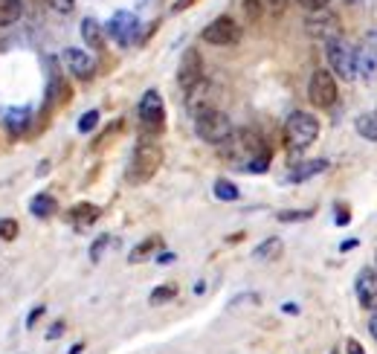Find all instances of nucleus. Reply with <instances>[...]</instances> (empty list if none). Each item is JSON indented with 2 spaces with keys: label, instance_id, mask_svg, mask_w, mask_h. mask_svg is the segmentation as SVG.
Masks as SVG:
<instances>
[{
  "label": "nucleus",
  "instance_id": "f257e3e1",
  "mask_svg": "<svg viewBox=\"0 0 377 354\" xmlns=\"http://www.w3.org/2000/svg\"><path fill=\"white\" fill-rule=\"evenodd\" d=\"M218 154L224 163H229L233 169H244V171H267L270 166V149L267 142L261 140V134L250 131V128H241V131H233L221 146Z\"/></svg>",
  "mask_w": 377,
  "mask_h": 354
},
{
  "label": "nucleus",
  "instance_id": "f03ea898",
  "mask_svg": "<svg viewBox=\"0 0 377 354\" xmlns=\"http://www.w3.org/2000/svg\"><path fill=\"white\" fill-rule=\"evenodd\" d=\"M162 166V149L151 140H142L140 146L131 154V163H128V171H125V180L131 186H142L149 183L151 177L160 171Z\"/></svg>",
  "mask_w": 377,
  "mask_h": 354
},
{
  "label": "nucleus",
  "instance_id": "7ed1b4c3",
  "mask_svg": "<svg viewBox=\"0 0 377 354\" xmlns=\"http://www.w3.org/2000/svg\"><path fill=\"white\" fill-rule=\"evenodd\" d=\"M319 137V119L305 110H293L285 122V146L293 154H302L308 146H314Z\"/></svg>",
  "mask_w": 377,
  "mask_h": 354
},
{
  "label": "nucleus",
  "instance_id": "20e7f679",
  "mask_svg": "<svg viewBox=\"0 0 377 354\" xmlns=\"http://www.w3.org/2000/svg\"><path fill=\"white\" fill-rule=\"evenodd\" d=\"M194 131H198V137L203 142H212V146H221V142L235 131L233 122H229V117L224 114V110L218 108H201L194 110Z\"/></svg>",
  "mask_w": 377,
  "mask_h": 354
},
{
  "label": "nucleus",
  "instance_id": "39448f33",
  "mask_svg": "<svg viewBox=\"0 0 377 354\" xmlns=\"http://www.w3.org/2000/svg\"><path fill=\"white\" fill-rule=\"evenodd\" d=\"M137 117H140V125L145 134H162V128H166V105H162V96L157 90L142 93Z\"/></svg>",
  "mask_w": 377,
  "mask_h": 354
},
{
  "label": "nucleus",
  "instance_id": "423d86ee",
  "mask_svg": "<svg viewBox=\"0 0 377 354\" xmlns=\"http://www.w3.org/2000/svg\"><path fill=\"white\" fill-rule=\"evenodd\" d=\"M325 58L331 64V70L342 78V82H351L357 76V64H354V50L349 47L346 38H331L325 44Z\"/></svg>",
  "mask_w": 377,
  "mask_h": 354
},
{
  "label": "nucleus",
  "instance_id": "0eeeda50",
  "mask_svg": "<svg viewBox=\"0 0 377 354\" xmlns=\"http://www.w3.org/2000/svg\"><path fill=\"white\" fill-rule=\"evenodd\" d=\"M337 96H340V87H337V78L328 73V70H317L310 76V85H308V99L314 108H334L337 105Z\"/></svg>",
  "mask_w": 377,
  "mask_h": 354
},
{
  "label": "nucleus",
  "instance_id": "6e6552de",
  "mask_svg": "<svg viewBox=\"0 0 377 354\" xmlns=\"http://www.w3.org/2000/svg\"><path fill=\"white\" fill-rule=\"evenodd\" d=\"M206 44H215V47H233L241 41V26L233 21V18H226V15H221V18H215L206 29H203V35H201Z\"/></svg>",
  "mask_w": 377,
  "mask_h": 354
},
{
  "label": "nucleus",
  "instance_id": "1a4fd4ad",
  "mask_svg": "<svg viewBox=\"0 0 377 354\" xmlns=\"http://www.w3.org/2000/svg\"><path fill=\"white\" fill-rule=\"evenodd\" d=\"M108 35L117 41V44H122V47H128V44H134V38L140 35V18L134 12H113V18L108 21Z\"/></svg>",
  "mask_w": 377,
  "mask_h": 354
},
{
  "label": "nucleus",
  "instance_id": "9d476101",
  "mask_svg": "<svg viewBox=\"0 0 377 354\" xmlns=\"http://www.w3.org/2000/svg\"><path fill=\"white\" fill-rule=\"evenodd\" d=\"M354 64H357V73L363 76L366 82H371L377 76V29L363 35V41H360V47L354 50Z\"/></svg>",
  "mask_w": 377,
  "mask_h": 354
},
{
  "label": "nucleus",
  "instance_id": "9b49d317",
  "mask_svg": "<svg viewBox=\"0 0 377 354\" xmlns=\"http://www.w3.org/2000/svg\"><path fill=\"white\" fill-rule=\"evenodd\" d=\"M198 82H203V58H201V53L194 50H186L183 53V58H180V67H177V85H180V90H192Z\"/></svg>",
  "mask_w": 377,
  "mask_h": 354
},
{
  "label": "nucleus",
  "instance_id": "f8f14e48",
  "mask_svg": "<svg viewBox=\"0 0 377 354\" xmlns=\"http://www.w3.org/2000/svg\"><path fill=\"white\" fill-rule=\"evenodd\" d=\"M308 35L310 38H319V41H331V38H342V21L337 18L334 12H322V15H310L308 24Z\"/></svg>",
  "mask_w": 377,
  "mask_h": 354
},
{
  "label": "nucleus",
  "instance_id": "ddd939ff",
  "mask_svg": "<svg viewBox=\"0 0 377 354\" xmlns=\"http://www.w3.org/2000/svg\"><path fill=\"white\" fill-rule=\"evenodd\" d=\"M61 61L64 67H67L78 82H90V78L96 76V61L93 56H87L85 50H76V47H67V50L61 53Z\"/></svg>",
  "mask_w": 377,
  "mask_h": 354
},
{
  "label": "nucleus",
  "instance_id": "4468645a",
  "mask_svg": "<svg viewBox=\"0 0 377 354\" xmlns=\"http://www.w3.org/2000/svg\"><path fill=\"white\" fill-rule=\"evenodd\" d=\"M354 291H357V299L366 311H377V270H369V267L360 270Z\"/></svg>",
  "mask_w": 377,
  "mask_h": 354
},
{
  "label": "nucleus",
  "instance_id": "2eb2a0df",
  "mask_svg": "<svg viewBox=\"0 0 377 354\" xmlns=\"http://www.w3.org/2000/svg\"><path fill=\"white\" fill-rule=\"evenodd\" d=\"M99 215H102V209L96 203H76L67 212V221L73 224L76 230H87V227H93V224L99 221Z\"/></svg>",
  "mask_w": 377,
  "mask_h": 354
},
{
  "label": "nucleus",
  "instance_id": "dca6fc26",
  "mask_svg": "<svg viewBox=\"0 0 377 354\" xmlns=\"http://www.w3.org/2000/svg\"><path fill=\"white\" fill-rule=\"evenodd\" d=\"M29 119H32V108H9L6 114H3V122L12 134H24L26 128H29Z\"/></svg>",
  "mask_w": 377,
  "mask_h": 354
},
{
  "label": "nucleus",
  "instance_id": "f3484780",
  "mask_svg": "<svg viewBox=\"0 0 377 354\" xmlns=\"http://www.w3.org/2000/svg\"><path fill=\"white\" fill-rule=\"evenodd\" d=\"M160 247H162V238H160V235L145 238V241H140V244L128 253V262H131V264H140V262H145V259H151V255H154Z\"/></svg>",
  "mask_w": 377,
  "mask_h": 354
},
{
  "label": "nucleus",
  "instance_id": "a211bd4d",
  "mask_svg": "<svg viewBox=\"0 0 377 354\" xmlns=\"http://www.w3.org/2000/svg\"><path fill=\"white\" fill-rule=\"evenodd\" d=\"M325 169H328V160H308V163H299L296 169L290 171L287 180H290V183H302V180H310V177L319 174V171H325Z\"/></svg>",
  "mask_w": 377,
  "mask_h": 354
},
{
  "label": "nucleus",
  "instance_id": "6ab92c4d",
  "mask_svg": "<svg viewBox=\"0 0 377 354\" xmlns=\"http://www.w3.org/2000/svg\"><path fill=\"white\" fill-rule=\"evenodd\" d=\"M56 209H58L56 198L47 195V192H41V195H35V198L29 201V212L35 215V218H50V215H56Z\"/></svg>",
  "mask_w": 377,
  "mask_h": 354
},
{
  "label": "nucleus",
  "instance_id": "aec40b11",
  "mask_svg": "<svg viewBox=\"0 0 377 354\" xmlns=\"http://www.w3.org/2000/svg\"><path fill=\"white\" fill-rule=\"evenodd\" d=\"M81 35H85L87 47H93V50H102L105 38H102V26H99V21H96V18H85V21H81Z\"/></svg>",
  "mask_w": 377,
  "mask_h": 354
},
{
  "label": "nucleus",
  "instance_id": "412c9836",
  "mask_svg": "<svg viewBox=\"0 0 377 354\" xmlns=\"http://www.w3.org/2000/svg\"><path fill=\"white\" fill-rule=\"evenodd\" d=\"M24 15L21 0H0V26H12Z\"/></svg>",
  "mask_w": 377,
  "mask_h": 354
},
{
  "label": "nucleus",
  "instance_id": "4be33fe9",
  "mask_svg": "<svg viewBox=\"0 0 377 354\" xmlns=\"http://www.w3.org/2000/svg\"><path fill=\"white\" fill-rule=\"evenodd\" d=\"M67 99H70V85L64 82L61 76H53V82H50V96H47V102L58 108V105H64Z\"/></svg>",
  "mask_w": 377,
  "mask_h": 354
},
{
  "label": "nucleus",
  "instance_id": "5701e85b",
  "mask_svg": "<svg viewBox=\"0 0 377 354\" xmlns=\"http://www.w3.org/2000/svg\"><path fill=\"white\" fill-rule=\"evenodd\" d=\"M357 134L377 142V114H363L357 117Z\"/></svg>",
  "mask_w": 377,
  "mask_h": 354
},
{
  "label": "nucleus",
  "instance_id": "b1692460",
  "mask_svg": "<svg viewBox=\"0 0 377 354\" xmlns=\"http://www.w3.org/2000/svg\"><path fill=\"white\" fill-rule=\"evenodd\" d=\"M278 253H282V238H267V241H261V247L253 255L255 259H276Z\"/></svg>",
  "mask_w": 377,
  "mask_h": 354
},
{
  "label": "nucleus",
  "instance_id": "393cba45",
  "mask_svg": "<svg viewBox=\"0 0 377 354\" xmlns=\"http://www.w3.org/2000/svg\"><path fill=\"white\" fill-rule=\"evenodd\" d=\"M238 186L229 183V180H215V198L218 201H238Z\"/></svg>",
  "mask_w": 377,
  "mask_h": 354
},
{
  "label": "nucleus",
  "instance_id": "a878e982",
  "mask_svg": "<svg viewBox=\"0 0 377 354\" xmlns=\"http://www.w3.org/2000/svg\"><path fill=\"white\" fill-rule=\"evenodd\" d=\"M174 296H177V287L174 285H160V287H154V291H151L149 302L151 305H162V302H171Z\"/></svg>",
  "mask_w": 377,
  "mask_h": 354
},
{
  "label": "nucleus",
  "instance_id": "bb28decb",
  "mask_svg": "<svg viewBox=\"0 0 377 354\" xmlns=\"http://www.w3.org/2000/svg\"><path fill=\"white\" fill-rule=\"evenodd\" d=\"M0 238H3V241H15V238H18V221L0 218Z\"/></svg>",
  "mask_w": 377,
  "mask_h": 354
},
{
  "label": "nucleus",
  "instance_id": "cd10ccee",
  "mask_svg": "<svg viewBox=\"0 0 377 354\" xmlns=\"http://www.w3.org/2000/svg\"><path fill=\"white\" fill-rule=\"evenodd\" d=\"M96 125H99V110H87V114L78 119V131L81 134H90Z\"/></svg>",
  "mask_w": 377,
  "mask_h": 354
},
{
  "label": "nucleus",
  "instance_id": "c85d7f7f",
  "mask_svg": "<svg viewBox=\"0 0 377 354\" xmlns=\"http://www.w3.org/2000/svg\"><path fill=\"white\" fill-rule=\"evenodd\" d=\"M108 235H102V238H96L93 241V247H90V262H99L102 259V253H105V247H108Z\"/></svg>",
  "mask_w": 377,
  "mask_h": 354
},
{
  "label": "nucleus",
  "instance_id": "c756f323",
  "mask_svg": "<svg viewBox=\"0 0 377 354\" xmlns=\"http://www.w3.org/2000/svg\"><path fill=\"white\" fill-rule=\"evenodd\" d=\"M244 12H247L253 21H258L261 15H265V6H261V0H244Z\"/></svg>",
  "mask_w": 377,
  "mask_h": 354
},
{
  "label": "nucleus",
  "instance_id": "7c9ffc66",
  "mask_svg": "<svg viewBox=\"0 0 377 354\" xmlns=\"http://www.w3.org/2000/svg\"><path fill=\"white\" fill-rule=\"evenodd\" d=\"M47 3H50L58 15H70L76 9V0H47Z\"/></svg>",
  "mask_w": 377,
  "mask_h": 354
},
{
  "label": "nucleus",
  "instance_id": "2f4dec72",
  "mask_svg": "<svg viewBox=\"0 0 377 354\" xmlns=\"http://www.w3.org/2000/svg\"><path fill=\"white\" fill-rule=\"evenodd\" d=\"M310 215H314V212H308V209H305V212H278V221H285V224H290V221H308Z\"/></svg>",
  "mask_w": 377,
  "mask_h": 354
},
{
  "label": "nucleus",
  "instance_id": "473e14b6",
  "mask_svg": "<svg viewBox=\"0 0 377 354\" xmlns=\"http://www.w3.org/2000/svg\"><path fill=\"white\" fill-rule=\"evenodd\" d=\"M296 3H299L302 9H308V12H319V9L328 6V0H296Z\"/></svg>",
  "mask_w": 377,
  "mask_h": 354
},
{
  "label": "nucleus",
  "instance_id": "72a5a7b5",
  "mask_svg": "<svg viewBox=\"0 0 377 354\" xmlns=\"http://www.w3.org/2000/svg\"><path fill=\"white\" fill-rule=\"evenodd\" d=\"M349 221H351V212H349V209L337 206V224H340V227H349Z\"/></svg>",
  "mask_w": 377,
  "mask_h": 354
},
{
  "label": "nucleus",
  "instance_id": "f704fd0d",
  "mask_svg": "<svg viewBox=\"0 0 377 354\" xmlns=\"http://www.w3.org/2000/svg\"><path fill=\"white\" fill-rule=\"evenodd\" d=\"M267 6H270L273 15H282L287 9V0H267Z\"/></svg>",
  "mask_w": 377,
  "mask_h": 354
},
{
  "label": "nucleus",
  "instance_id": "c9c22d12",
  "mask_svg": "<svg viewBox=\"0 0 377 354\" xmlns=\"http://www.w3.org/2000/svg\"><path fill=\"white\" fill-rule=\"evenodd\" d=\"M41 317H44V305H38V308H35V311H32V314H29V319H26V326L32 328V326H35V323H38V319H41Z\"/></svg>",
  "mask_w": 377,
  "mask_h": 354
},
{
  "label": "nucleus",
  "instance_id": "e433bc0d",
  "mask_svg": "<svg viewBox=\"0 0 377 354\" xmlns=\"http://www.w3.org/2000/svg\"><path fill=\"white\" fill-rule=\"evenodd\" d=\"M194 3H198V0H177V3L171 6V12H186V9L194 6Z\"/></svg>",
  "mask_w": 377,
  "mask_h": 354
},
{
  "label": "nucleus",
  "instance_id": "4c0bfd02",
  "mask_svg": "<svg viewBox=\"0 0 377 354\" xmlns=\"http://www.w3.org/2000/svg\"><path fill=\"white\" fill-rule=\"evenodd\" d=\"M346 351H349V354H366V348L360 346L357 340H349V343H346Z\"/></svg>",
  "mask_w": 377,
  "mask_h": 354
},
{
  "label": "nucleus",
  "instance_id": "58836bf2",
  "mask_svg": "<svg viewBox=\"0 0 377 354\" xmlns=\"http://www.w3.org/2000/svg\"><path fill=\"white\" fill-rule=\"evenodd\" d=\"M64 334V323H56L50 331H47V340H56V337H61Z\"/></svg>",
  "mask_w": 377,
  "mask_h": 354
},
{
  "label": "nucleus",
  "instance_id": "ea45409f",
  "mask_svg": "<svg viewBox=\"0 0 377 354\" xmlns=\"http://www.w3.org/2000/svg\"><path fill=\"white\" fill-rule=\"evenodd\" d=\"M354 247H357V241H354V238H351V241H342V244H340V250H342V253H349V250H354Z\"/></svg>",
  "mask_w": 377,
  "mask_h": 354
},
{
  "label": "nucleus",
  "instance_id": "a19ab883",
  "mask_svg": "<svg viewBox=\"0 0 377 354\" xmlns=\"http://www.w3.org/2000/svg\"><path fill=\"white\" fill-rule=\"evenodd\" d=\"M369 331H371V337H374V340H377V314L369 319Z\"/></svg>",
  "mask_w": 377,
  "mask_h": 354
},
{
  "label": "nucleus",
  "instance_id": "79ce46f5",
  "mask_svg": "<svg viewBox=\"0 0 377 354\" xmlns=\"http://www.w3.org/2000/svg\"><path fill=\"white\" fill-rule=\"evenodd\" d=\"M81 348H85V343H78V346H73V348H70V354H78Z\"/></svg>",
  "mask_w": 377,
  "mask_h": 354
},
{
  "label": "nucleus",
  "instance_id": "37998d69",
  "mask_svg": "<svg viewBox=\"0 0 377 354\" xmlns=\"http://www.w3.org/2000/svg\"><path fill=\"white\" fill-rule=\"evenodd\" d=\"M137 3H140V6H142V3H149V0H137Z\"/></svg>",
  "mask_w": 377,
  "mask_h": 354
},
{
  "label": "nucleus",
  "instance_id": "c03bdc74",
  "mask_svg": "<svg viewBox=\"0 0 377 354\" xmlns=\"http://www.w3.org/2000/svg\"><path fill=\"white\" fill-rule=\"evenodd\" d=\"M346 3H360V0H346Z\"/></svg>",
  "mask_w": 377,
  "mask_h": 354
},
{
  "label": "nucleus",
  "instance_id": "a18cd8bd",
  "mask_svg": "<svg viewBox=\"0 0 377 354\" xmlns=\"http://www.w3.org/2000/svg\"><path fill=\"white\" fill-rule=\"evenodd\" d=\"M374 262H377V255H374Z\"/></svg>",
  "mask_w": 377,
  "mask_h": 354
}]
</instances>
